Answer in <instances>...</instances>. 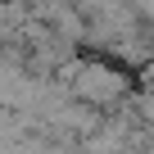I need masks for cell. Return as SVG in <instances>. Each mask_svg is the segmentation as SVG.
I'll list each match as a JSON object with an SVG mask.
<instances>
[{
	"instance_id": "6da1fadb",
	"label": "cell",
	"mask_w": 154,
	"mask_h": 154,
	"mask_svg": "<svg viewBox=\"0 0 154 154\" xmlns=\"http://www.w3.org/2000/svg\"><path fill=\"white\" fill-rule=\"evenodd\" d=\"M131 72L113 59H77V72H72V82H68V95L77 104H91L100 113H113L131 100Z\"/></svg>"
},
{
	"instance_id": "3957f363",
	"label": "cell",
	"mask_w": 154,
	"mask_h": 154,
	"mask_svg": "<svg viewBox=\"0 0 154 154\" xmlns=\"http://www.w3.org/2000/svg\"><path fill=\"white\" fill-rule=\"evenodd\" d=\"M140 91H154V59L140 68Z\"/></svg>"
},
{
	"instance_id": "7a4b0ae2",
	"label": "cell",
	"mask_w": 154,
	"mask_h": 154,
	"mask_svg": "<svg viewBox=\"0 0 154 154\" xmlns=\"http://www.w3.org/2000/svg\"><path fill=\"white\" fill-rule=\"evenodd\" d=\"M127 5H131V14L140 23H154V0H127Z\"/></svg>"
}]
</instances>
